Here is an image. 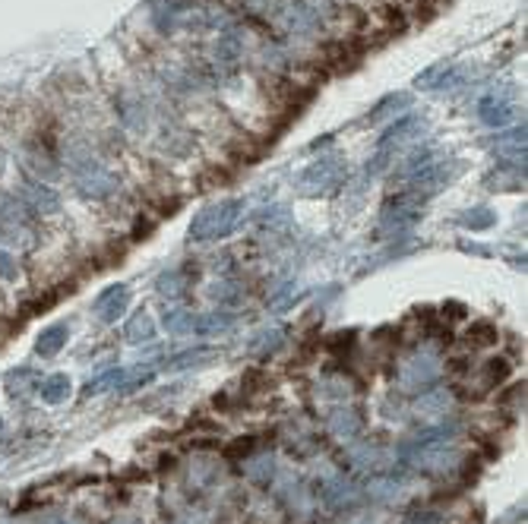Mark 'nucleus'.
<instances>
[{"label": "nucleus", "mask_w": 528, "mask_h": 524, "mask_svg": "<svg viewBox=\"0 0 528 524\" xmlns=\"http://www.w3.org/2000/svg\"><path fill=\"white\" fill-rule=\"evenodd\" d=\"M67 338H70V329L64 326V322H55V326H48V329L42 331V335H38L35 354L48 361V357H55L57 351H61L64 344H67Z\"/></svg>", "instance_id": "obj_8"}, {"label": "nucleus", "mask_w": 528, "mask_h": 524, "mask_svg": "<svg viewBox=\"0 0 528 524\" xmlns=\"http://www.w3.org/2000/svg\"><path fill=\"white\" fill-rule=\"evenodd\" d=\"M76 187H79V193L83 196H92V199H102V196H108L111 193V187H115V181H111L105 171H83V174H76Z\"/></svg>", "instance_id": "obj_7"}, {"label": "nucleus", "mask_w": 528, "mask_h": 524, "mask_svg": "<svg viewBox=\"0 0 528 524\" xmlns=\"http://www.w3.org/2000/svg\"><path fill=\"white\" fill-rule=\"evenodd\" d=\"M130 307V288L127 284H111L102 294L95 297V316L102 322H117V316H124Z\"/></svg>", "instance_id": "obj_3"}, {"label": "nucleus", "mask_w": 528, "mask_h": 524, "mask_svg": "<svg viewBox=\"0 0 528 524\" xmlns=\"http://www.w3.org/2000/svg\"><path fill=\"white\" fill-rule=\"evenodd\" d=\"M361 427H364V420H361V414L354 408L339 404V408L329 414V430H333L335 436H342V440H354V436L361 433Z\"/></svg>", "instance_id": "obj_5"}, {"label": "nucleus", "mask_w": 528, "mask_h": 524, "mask_svg": "<svg viewBox=\"0 0 528 524\" xmlns=\"http://www.w3.org/2000/svg\"><path fill=\"white\" fill-rule=\"evenodd\" d=\"M506 376H510V363L506 361H487L484 363V386L487 389H497Z\"/></svg>", "instance_id": "obj_16"}, {"label": "nucleus", "mask_w": 528, "mask_h": 524, "mask_svg": "<svg viewBox=\"0 0 528 524\" xmlns=\"http://www.w3.org/2000/svg\"><path fill=\"white\" fill-rule=\"evenodd\" d=\"M124 335H127L130 341H152V338H155V326H152L149 313H134V316H130Z\"/></svg>", "instance_id": "obj_12"}, {"label": "nucleus", "mask_w": 528, "mask_h": 524, "mask_svg": "<svg viewBox=\"0 0 528 524\" xmlns=\"http://www.w3.org/2000/svg\"><path fill=\"white\" fill-rule=\"evenodd\" d=\"M237 209H241V203L209 205L206 212H200V215L194 218L190 237H194V241H215V237H225L237 222Z\"/></svg>", "instance_id": "obj_1"}, {"label": "nucleus", "mask_w": 528, "mask_h": 524, "mask_svg": "<svg viewBox=\"0 0 528 524\" xmlns=\"http://www.w3.org/2000/svg\"><path fill=\"white\" fill-rule=\"evenodd\" d=\"M250 449H254V440H241V442H231V446L225 449L228 459H241V455H250Z\"/></svg>", "instance_id": "obj_19"}, {"label": "nucleus", "mask_w": 528, "mask_h": 524, "mask_svg": "<svg viewBox=\"0 0 528 524\" xmlns=\"http://www.w3.org/2000/svg\"><path fill=\"white\" fill-rule=\"evenodd\" d=\"M57 524H70V521H57Z\"/></svg>", "instance_id": "obj_21"}, {"label": "nucleus", "mask_w": 528, "mask_h": 524, "mask_svg": "<svg viewBox=\"0 0 528 524\" xmlns=\"http://www.w3.org/2000/svg\"><path fill=\"white\" fill-rule=\"evenodd\" d=\"M440 376V363L433 354H414L402 363V373H399V382L405 389H424L431 386L433 380Z\"/></svg>", "instance_id": "obj_2"}, {"label": "nucleus", "mask_w": 528, "mask_h": 524, "mask_svg": "<svg viewBox=\"0 0 528 524\" xmlns=\"http://www.w3.org/2000/svg\"><path fill=\"white\" fill-rule=\"evenodd\" d=\"M70 380L64 373H51L45 376L42 382H38V395H42L45 404H64L70 398Z\"/></svg>", "instance_id": "obj_9"}, {"label": "nucleus", "mask_w": 528, "mask_h": 524, "mask_svg": "<svg viewBox=\"0 0 528 524\" xmlns=\"http://www.w3.org/2000/svg\"><path fill=\"white\" fill-rule=\"evenodd\" d=\"M465 224H468V228H474V231H478V228H491L493 215H465Z\"/></svg>", "instance_id": "obj_20"}, {"label": "nucleus", "mask_w": 528, "mask_h": 524, "mask_svg": "<svg viewBox=\"0 0 528 524\" xmlns=\"http://www.w3.org/2000/svg\"><path fill=\"white\" fill-rule=\"evenodd\" d=\"M389 459V452L386 449H380L377 442H364V446H358V449H352V461H354V468H383Z\"/></svg>", "instance_id": "obj_10"}, {"label": "nucleus", "mask_w": 528, "mask_h": 524, "mask_svg": "<svg viewBox=\"0 0 528 524\" xmlns=\"http://www.w3.org/2000/svg\"><path fill=\"white\" fill-rule=\"evenodd\" d=\"M23 199L32 212H38V215H55V212H61V196H57L48 183L29 181L23 187Z\"/></svg>", "instance_id": "obj_4"}, {"label": "nucleus", "mask_w": 528, "mask_h": 524, "mask_svg": "<svg viewBox=\"0 0 528 524\" xmlns=\"http://www.w3.org/2000/svg\"><path fill=\"white\" fill-rule=\"evenodd\" d=\"M196 316L190 310H168L164 313V329L174 331V335H184V331H194Z\"/></svg>", "instance_id": "obj_14"}, {"label": "nucleus", "mask_w": 528, "mask_h": 524, "mask_svg": "<svg viewBox=\"0 0 528 524\" xmlns=\"http://www.w3.org/2000/svg\"><path fill=\"white\" fill-rule=\"evenodd\" d=\"M215 351L213 348H196V351H184V354L171 357L168 370H184V367H200L203 361H213Z\"/></svg>", "instance_id": "obj_13"}, {"label": "nucleus", "mask_w": 528, "mask_h": 524, "mask_svg": "<svg viewBox=\"0 0 528 524\" xmlns=\"http://www.w3.org/2000/svg\"><path fill=\"white\" fill-rule=\"evenodd\" d=\"M0 278H16V260L0 247Z\"/></svg>", "instance_id": "obj_18"}, {"label": "nucleus", "mask_w": 528, "mask_h": 524, "mask_svg": "<svg viewBox=\"0 0 528 524\" xmlns=\"http://www.w3.org/2000/svg\"><path fill=\"white\" fill-rule=\"evenodd\" d=\"M405 524H450V519L443 512H414L408 515Z\"/></svg>", "instance_id": "obj_17"}, {"label": "nucleus", "mask_w": 528, "mask_h": 524, "mask_svg": "<svg viewBox=\"0 0 528 524\" xmlns=\"http://www.w3.org/2000/svg\"><path fill=\"white\" fill-rule=\"evenodd\" d=\"M468 341H472L474 348H487V344L497 341V329H493L491 322H474V326L468 329Z\"/></svg>", "instance_id": "obj_15"}, {"label": "nucleus", "mask_w": 528, "mask_h": 524, "mask_svg": "<svg viewBox=\"0 0 528 524\" xmlns=\"http://www.w3.org/2000/svg\"><path fill=\"white\" fill-rule=\"evenodd\" d=\"M38 382H42V376H38L32 367H19L6 376V389H10L13 395H25V392H32V389L38 392Z\"/></svg>", "instance_id": "obj_11"}, {"label": "nucleus", "mask_w": 528, "mask_h": 524, "mask_svg": "<svg viewBox=\"0 0 528 524\" xmlns=\"http://www.w3.org/2000/svg\"><path fill=\"white\" fill-rule=\"evenodd\" d=\"M320 496H323V502L333 509H345V506H354V502H358V489L345 480H326L320 487Z\"/></svg>", "instance_id": "obj_6"}, {"label": "nucleus", "mask_w": 528, "mask_h": 524, "mask_svg": "<svg viewBox=\"0 0 528 524\" xmlns=\"http://www.w3.org/2000/svg\"><path fill=\"white\" fill-rule=\"evenodd\" d=\"M0 430H4V420H0Z\"/></svg>", "instance_id": "obj_22"}]
</instances>
